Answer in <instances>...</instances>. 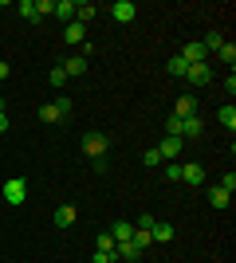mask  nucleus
<instances>
[{
    "label": "nucleus",
    "mask_w": 236,
    "mask_h": 263,
    "mask_svg": "<svg viewBox=\"0 0 236 263\" xmlns=\"http://www.w3.org/2000/svg\"><path fill=\"white\" fill-rule=\"evenodd\" d=\"M106 149H111V138H102V134H83V154H87V157L102 161Z\"/></svg>",
    "instance_id": "obj_1"
},
{
    "label": "nucleus",
    "mask_w": 236,
    "mask_h": 263,
    "mask_svg": "<svg viewBox=\"0 0 236 263\" xmlns=\"http://www.w3.org/2000/svg\"><path fill=\"white\" fill-rule=\"evenodd\" d=\"M4 200H8V204H24V200H28V181H24V177H8V181H4Z\"/></svg>",
    "instance_id": "obj_2"
},
{
    "label": "nucleus",
    "mask_w": 236,
    "mask_h": 263,
    "mask_svg": "<svg viewBox=\"0 0 236 263\" xmlns=\"http://www.w3.org/2000/svg\"><path fill=\"white\" fill-rule=\"evenodd\" d=\"M181 79H189L193 87H205V83L213 79V67H209V63H189V67H185V75H181Z\"/></svg>",
    "instance_id": "obj_3"
},
{
    "label": "nucleus",
    "mask_w": 236,
    "mask_h": 263,
    "mask_svg": "<svg viewBox=\"0 0 236 263\" xmlns=\"http://www.w3.org/2000/svg\"><path fill=\"white\" fill-rule=\"evenodd\" d=\"M111 16H114L118 24H130V20L138 16V8L130 4V0H114V4H111Z\"/></svg>",
    "instance_id": "obj_4"
},
{
    "label": "nucleus",
    "mask_w": 236,
    "mask_h": 263,
    "mask_svg": "<svg viewBox=\"0 0 236 263\" xmlns=\"http://www.w3.org/2000/svg\"><path fill=\"white\" fill-rule=\"evenodd\" d=\"M181 181H185V185H193V189H197V185H205V169H201L197 161L181 165Z\"/></svg>",
    "instance_id": "obj_5"
},
{
    "label": "nucleus",
    "mask_w": 236,
    "mask_h": 263,
    "mask_svg": "<svg viewBox=\"0 0 236 263\" xmlns=\"http://www.w3.org/2000/svg\"><path fill=\"white\" fill-rule=\"evenodd\" d=\"M201 130H205L201 114H193V118H181V142H185V138H201Z\"/></svg>",
    "instance_id": "obj_6"
},
{
    "label": "nucleus",
    "mask_w": 236,
    "mask_h": 263,
    "mask_svg": "<svg viewBox=\"0 0 236 263\" xmlns=\"http://www.w3.org/2000/svg\"><path fill=\"white\" fill-rule=\"evenodd\" d=\"M181 145H185L181 138H166V142L157 145V157H161V161H173V157L181 154Z\"/></svg>",
    "instance_id": "obj_7"
},
{
    "label": "nucleus",
    "mask_w": 236,
    "mask_h": 263,
    "mask_svg": "<svg viewBox=\"0 0 236 263\" xmlns=\"http://www.w3.org/2000/svg\"><path fill=\"white\" fill-rule=\"evenodd\" d=\"M173 114H177V118H193V114H197V99H193V95H181V99L173 102Z\"/></svg>",
    "instance_id": "obj_8"
},
{
    "label": "nucleus",
    "mask_w": 236,
    "mask_h": 263,
    "mask_svg": "<svg viewBox=\"0 0 236 263\" xmlns=\"http://www.w3.org/2000/svg\"><path fill=\"white\" fill-rule=\"evenodd\" d=\"M75 220H79L75 204H59V209H56V224H59V228H71Z\"/></svg>",
    "instance_id": "obj_9"
},
{
    "label": "nucleus",
    "mask_w": 236,
    "mask_h": 263,
    "mask_svg": "<svg viewBox=\"0 0 236 263\" xmlns=\"http://www.w3.org/2000/svg\"><path fill=\"white\" fill-rule=\"evenodd\" d=\"M51 16H59L63 24L75 20V0H56V8H51Z\"/></svg>",
    "instance_id": "obj_10"
},
{
    "label": "nucleus",
    "mask_w": 236,
    "mask_h": 263,
    "mask_svg": "<svg viewBox=\"0 0 236 263\" xmlns=\"http://www.w3.org/2000/svg\"><path fill=\"white\" fill-rule=\"evenodd\" d=\"M130 236H134V224H130V220H118V224L111 228V240L114 243H126Z\"/></svg>",
    "instance_id": "obj_11"
},
{
    "label": "nucleus",
    "mask_w": 236,
    "mask_h": 263,
    "mask_svg": "<svg viewBox=\"0 0 236 263\" xmlns=\"http://www.w3.org/2000/svg\"><path fill=\"white\" fill-rule=\"evenodd\" d=\"M150 236H154L157 243H169L173 236H177V232H173V224H166V220H157L154 228H150Z\"/></svg>",
    "instance_id": "obj_12"
},
{
    "label": "nucleus",
    "mask_w": 236,
    "mask_h": 263,
    "mask_svg": "<svg viewBox=\"0 0 236 263\" xmlns=\"http://www.w3.org/2000/svg\"><path fill=\"white\" fill-rule=\"evenodd\" d=\"M63 40H67V44H83V40H87V28L79 20H71L67 28H63Z\"/></svg>",
    "instance_id": "obj_13"
},
{
    "label": "nucleus",
    "mask_w": 236,
    "mask_h": 263,
    "mask_svg": "<svg viewBox=\"0 0 236 263\" xmlns=\"http://www.w3.org/2000/svg\"><path fill=\"white\" fill-rule=\"evenodd\" d=\"M181 59H185V63H205V47L201 44H185L181 47Z\"/></svg>",
    "instance_id": "obj_14"
},
{
    "label": "nucleus",
    "mask_w": 236,
    "mask_h": 263,
    "mask_svg": "<svg viewBox=\"0 0 236 263\" xmlns=\"http://www.w3.org/2000/svg\"><path fill=\"white\" fill-rule=\"evenodd\" d=\"M63 67V75H83V71H87V59H83V55H71L67 63H59Z\"/></svg>",
    "instance_id": "obj_15"
},
{
    "label": "nucleus",
    "mask_w": 236,
    "mask_h": 263,
    "mask_svg": "<svg viewBox=\"0 0 236 263\" xmlns=\"http://www.w3.org/2000/svg\"><path fill=\"white\" fill-rule=\"evenodd\" d=\"M138 255H142V252H138L130 240H126V243H114V259H138Z\"/></svg>",
    "instance_id": "obj_16"
},
{
    "label": "nucleus",
    "mask_w": 236,
    "mask_h": 263,
    "mask_svg": "<svg viewBox=\"0 0 236 263\" xmlns=\"http://www.w3.org/2000/svg\"><path fill=\"white\" fill-rule=\"evenodd\" d=\"M95 16H99V8H95V4H75V20L83 24V28H87V20H95Z\"/></svg>",
    "instance_id": "obj_17"
},
{
    "label": "nucleus",
    "mask_w": 236,
    "mask_h": 263,
    "mask_svg": "<svg viewBox=\"0 0 236 263\" xmlns=\"http://www.w3.org/2000/svg\"><path fill=\"white\" fill-rule=\"evenodd\" d=\"M228 200H232V193H225L221 185H216L213 193H209V204H213V209H228Z\"/></svg>",
    "instance_id": "obj_18"
},
{
    "label": "nucleus",
    "mask_w": 236,
    "mask_h": 263,
    "mask_svg": "<svg viewBox=\"0 0 236 263\" xmlns=\"http://www.w3.org/2000/svg\"><path fill=\"white\" fill-rule=\"evenodd\" d=\"M16 8H20V16H24V20H40V8H35V0H20V4H16Z\"/></svg>",
    "instance_id": "obj_19"
},
{
    "label": "nucleus",
    "mask_w": 236,
    "mask_h": 263,
    "mask_svg": "<svg viewBox=\"0 0 236 263\" xmlns=\"http://www.w3.org/2000/svg\"><path fill=\"white\" fill-rule=\"evenodd\" d=\"M130 243H134L138 252H146L150 243H154V236H150V232H142V228H134V236H130Z\"/></svg>",
    "instance_id": "obj_20"
},
{
    "label": "nucleus",
    "mask_w": 236,
    "mask_h": 263,
    "mask_svg": "<svg viewBox=\"0 0 236 263\" xmlns=\"http://www.w3.org/2000/svg\"><path fill=\"white\" fill-rule=\"evenodd\" d=\"M216 118H221V126H228V130H232V126H236V106H232V102H228V106H221V110H216Z\"/></svg>",
    "instance_id": "obj_21"
},
{
    "label": "nucleus",
    "mask_w": 236,
    "mask_h": 263,
    "mask_svg": "<svg viewBox=\"0 0 236 263\" xmlns=\"http://www.w3.org/2000/svg\"><path fill=\"white\" fill-rule=\"evenodd\" d=\"M59 118H63L59 102H51V106H40V122H59Z\"/></svg>",
    "instance_id": "obj_22"
},
{
    "label": "nucleus",
    "mask_w": 236,
    "mask_h": 263,
    "mask_svg": "<svg viewBox=\"0 0 236 263\" xmlns=\"http://www.w3.org/2000/svg\"><path fill=\"white\" fill-rule=\"evenodd\" d=\"M95 252H111V255H114V240H111V232H99V240H95Z\"/></svg>",
    "instance_id": "obj_23"
},
{
    "label": "nucleus",
    "mask_w": 236,
    "mask_h": 263,
    "mask_svg": "<svg viewBox=\"0 0 236 263\" xmlns=\"http://www.w3.org/2000/svg\"><path fill=\"white\" fill-rule=\"evenodd\" d=\"M185 67H189V63H185L181 55H173V59L166 63V71H169V75H185Z\"/></svg>",
    "instance_id": "obj_24"
},
{
    "label": "nucleus",
    "mask_w": 236,
    "mask_h": 263,
    "mask_svg": "<svg viewBox=\"0 0 236 263\" xmlns=\"http://www.w3.org/2000/svg\"><path fill=\"white\" fill-rule=\"evenodd\" d=\"M216 55H221V59L232 67V59H236V44H221V47H216Z\"/></svg>",
    "instance_id": "obj_25"
},
{
    "label": "nucleus",
    "mask_w": 236,
    "mask_h": 263,
    "mask_svg": "<svg viewBox=\"0 0 236 263\" xmlns=\"http://www.w3.org/2000/svg\"><path fill=\"white\" fill-rule=\"evenodd\" d=\"M166 130H169V138H181V118H177V114H169V118H166Z\"/></svg>",
    "instance_id": "obj_26"
},
{
    "label": "nucleus",
    "mask_w": 236,
    "mask_h": 263,
    "mask_svg": "<svg viewBox=\"0 0 236 263\" xmlns=\"http://www.w3.org/2000/svg\"><path fill=\"white\" fill-rule=\"evenodd\" d=\"M166 181H181V165L166 161Z\"/></svg>",
    "instance_id": "obj_27"
},
{
    "label": "nucleus",
    "mask_w": 236,
    "mask_h": 263,
    "mask_svg": "<svg viewBox=\"0 0 236 263\" xmlns=\"http://www.w3.org/2000/svg\"><path fill=\"white\" fill-rule=\"evenodd\" d=\"M221 189H225V193H232V189H236V173H232V169L221 177Z\"/></svg>",
    "instance_id": "obj_28"
},
{
    "label": "nucleus",
    "mask_w": 236,
    "mask_h": 263,
    "mask_svg": "<svg viewBox=\"0 0 236 263\" xmlns=\"http://www.w3.org/2000/svg\"><path fill=\"white\" fill-rule=\"evenodd\" d=\"M47 79H51L56 87H63V83H67V75H63V67H51V75H47Z\"/></svg>",
    "instance_id": "obj_29"
},
{
    "label": "nucleus",
    "mask_w": 236,
    "mask_h": 263,
    "mask_svg": "<svg viewBox=\"0 0 236 263\" xmlns=\"http://www.w3.org/2000/svg\"><path fill=\"white\" fill-rule=\"evenodd\" d=\"M221 44H225V35H216V32H213V35H209V40H205L201 47H205V51H209V47H221Z\"/></svg>",
    "instance_id": "obj_30"
},
{
    "label": "nucleus",
    "mask_w": 236,
    "mask_h": 263,
    "mask_svg": "<svg viewBox=\"0 0 236 263\" xmlns=\"http://www.w3.org/2000/svg\"><path fill=\"white\" fill-rule=\"evenodd\" d=\"M35 8H40V16H51V8H56V0H40Z\"/></svg>",
    "instance_id": "obj_31"
},
{
    "label": "nucleus",
    "mask_w": 236,
    "mask_h": 263,
    "mask_svg": "<svg viewBox=\"0 0 236 263\" xmlns=\"http://www.w3.org/2000/svg\"><path fill=\"white\" fill-rule=\"evenodd\" d=\"M142 161H146V165H161V157H157V149H146V154H142Z\"/></svg>",
    "instance_id": "obj_32"
},
{
    "label": "nucleus",
    "mask_w": 236,
    "mask_h": 263,
    "mask_svg": "<svg viewBox=\"0 0 236 263\" xmlns=\"http://www.w3.org/2000/svg\"><path fill=\"white\" fill-rule=\"evenodd\" d=\"M154 224H157V220H154V216H142V220H138V224H134V228H142V232H150V228H154Z\"/></svg>",
    "instance_id": "obj_33"
},
{
    "label": "nucleus",
    "mask_w": 236,
    "mask_h": 263,
    "mask_svg": "<svg viewBox=\"0 0 236 263\" xmlns=\"http://www.w3.org/2000/svg\"><path fill=\"white\" fill-rule=\"evenodd\" d=\"M95 263H114V255L111 252H95Z\"/></svg>",
    "instance_id": "obj_34"
},
{
    "label": "nucleus",
    "mask_w": 236,
    "mask_h": 263,
    "mask_svg": "<svg viewBox=\"0 0 236 263\" xmlns=\"http://www.w3.org/2000/svg\"><path fill=\"white\" fill-rule=\"evenodd\" d=\"M8 130V114H4V110H0V134Z\"/></svg>",
    "instance_id": "obj_35"
},
{
    "label": "nucleus",
    "mask_w": 236,
    "mask_h": 263,
    "mask_svg": "<svg viewBox=\"0 0 236 263\" xmlns=\"http://www.w3.org/2000/svg\"><path fill=\"white\" fill-rule=\"evenodd\" d=\"M0 79H8V63L4 59H0Z\"/></svg>",
    "instance_id": "obj_36"
}]
</instances>
